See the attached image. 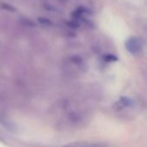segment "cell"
<instances>
[{"label": "cell", "mask_w": 147, "mask_h": 147, "mask_svg": "<svg viewBox=\"0 0 147 147\" xmlns=\"http://www.w3.org/2000/svg\"><path fill=\"white\" fill-rule=\"evenodd\" d=\"M127 51L132 55H140L143 53L145 47V41L142 38L138 36H131L125 42Z\"/></svg>", "instance_id": "cell-1"}, {"label": "cell", "mask_w": 147, "mask_h": 147, "mask_svg": "<svg viewBox=\"0 0 147 147\" xmlns=\"http://www.w3.org/2000/svg\"><path fill=\"white\" fill-rule=\"evenodd\" d=\"M134 106V100L130 97L123 96L121 97L115 103V109L117 111H121L127 109H129Z\"/></svg>", "instance_id": "cell-2"}, {"label": "cell", "mask_w": 147, "mask_h": 147, "mask_svg": "<svg viewBox=\"0 0 147 147\" xmlns=\"http://www.w3.org/2000/svg\"><path fill=\"white\" fill-rule=\"evenodd\" d=\"M38 22L43 27H50L52 25L51 21L49 19L46 18V17H39L38 18Z\"/></svg>", "instance_id": "cell-3"}, {"label": "cell", "mask_w": 147, "mask_h": 147, "mask_svg": "<svg viewBox=\"0 0 147 147\" xmlns=\"http://www.w3.org/2000/svg\"><path fill=\"white\" fill-rule=\"evenodd\" d=\"M104 60L107 61V62H115V61H117L118 60V58L114 55V54H111V53H108L104 56Z\"/></svg>", "instance_id": "cell-4"}, {"label": "cell", "mask_w": 147, "mask_h": 147, "mask_svg": "<svg viewBox=\"0 0 147 147\" xmlns=\"http://www.w3.org/2000/svg\"><path fill=\"white\" fill-rule=\"evenodd\" d=\"M68 27L71 28H79V23L77 20H71L70 22H67Z\"/></svg>", "instance_id": "cell-5"}, {"label": "cell", "mask_w": 147, "mask_h": 147, "mask_svg": "<svg viewBox=\"0 0 147 147\" xmlns=\"http://www.w3.org/2000/svg\"><path fill=\"white\" fill-rule=\"evenodd\" d=\"M1 7H2L3 9H4L8 10V11H10V12H15V11H16V9H15L12 5L8 4V3H2V4H1Z\"/></svg>", "instance_id": "cell-6"}, {"label": "cell", "mask_w": 147, "mask_h": 147, "mask_svg": "<svg viewBox=\"0 0 147 147\" xmlns=\"http://www.w3.org/2000/svg\"><path fill=\"white\" fill-rule=\"evenodd\" d=\"M64 147H89V146L85 144H82V143H73V144H70Z\"/></svg>", "instance_id": "cell-7"}, {"label": "cell", "mask_w": 147, "mask_h": 147, "mask_svg": "<svg viewBox=\"0 0 147 147\" xmlns=\"http://www.w3.org/2000/svg\"><path fill=\"white\" fill-rule=\"evenodd\" d=\"M89 147H108V146H104V145H102V144H94V145H92V146H90Z\"/></svg>", "instance_id": "cell-8"}, {"label": "cell", "mask_w": 147, "mask_h": 147, "mask_svg": "<svg viewBox=\"0 0 147 147\" xmlns=\"http://www.w3.org/2000/svg\"><path fill=\"white\" fill-rule=\"evenodd\" d=\"M60 1H65V0H60Z\"/></svg>", "instance_id": "cell-9"}]
</instances>
